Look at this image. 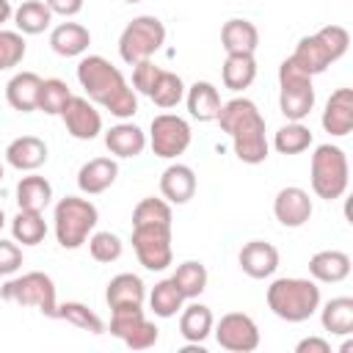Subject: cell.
<instances>
[{
	"mask_svg": "<svg viewBox=\"0 0 353 353\" xmlns=\"http://www.w3.org/2000/svg\"><path fill=\"white\" fill-rule=\"evenodd\" d=\"M44 3L50 6V11L63 14V17H72V14H77L83 8V0H44Z\"/></svg>",
	"mask_w": 353,
	"mask_h": 353,
	"instance_id": "46",
	"label": "cell"
},
{
	"mask_svg": "<svg viewBox=\"0 0 353 353\" xmlns=\"http://www.w3.org/2000/svg\"><path fill=\"white\" fill-rule=\"evenodd\" d=\"M182 91H185V85H182V77L179 74H174V72H160V77H157V83H154V88H152V102L154 105H160V108H174L179 99H182Z\"/></svg>",
	"mask_w": 353,
	"mask_h": 353,
	"instance_id": "37",
	"label": "cell"
},
{
	"mask_svg": "<svg viewBox=\"0 0 353 353\" xmlns=\"http://www.w3.org/2000/svg\"><path fill=\"white\" fill-rule=\"evenodd\" d=\"M19 265H22V251H19V245H17V243H8V240H0V276L14 273Z\"/></svg>",
	"mask_w": 353,
	"mask_h": 353,
	"instance_id": "45",
	"label": "cell"
},
{
	"mask_svg": "<svg viewBox=\"0 0 353 353\" xmlns=\"http://www.w3.org/2000/svg\"><path fill=\"white\" fill-rule=\"evenodd\" d=\"M221 41L229 55H254L259 44V33L248 19H229L221 30Z\"/></svg>",
	"mask_w": 353,
	"mask_h": 353,
	"instance_id": "18",
	"label": "cell"
},
{
	"mask_svg": "<svg viewBox=\"0 0 353 353\" xmlns=\"http://www.w3.org/2000/svg\"><path fill=\"white\" fill-rule=\"evenodd\" d=\"M14 19H17V28L22 30V33H41L47 25H50V19H52V11H50V6L47 3H41V0H25L17 11H14Z\"/></svg>",
	"mask_w": 353,
	"mask_h": 353,
	"instance_id": "31",
	"label": "cell"
},
{
	"mask_svg": "<svg viewBox=\"0 0 353 353\" xmlns=\"http://www.w3.org/2000/svg\"><path fill=\"white\" fill-rule=\"evenodd\" d=\"M88 251L97 262H113V259L121 256V240L110 232H97L88 243Z\"/></svg>",
	"mask_w": 353,
	"mask_h": 353,
	"instance_id": "40",
	"label": "cell"
},
{
	"mask_svg": "<svg viewBox=\"0 0 353 353\" xmlns=\"http://www.w3.org/2000/svg\"><path fill=\"white\" fill-rule=\"evenodd\" d=\"M149 301H152V312H154L157 317H174L176 309L182 306V292H179V287H176L171 279H165V281L154 284Z\"/></svg>",
	"mask_w": 353,
	"mask_h": 353,
	"instance_id": "35",
	"label": "cell"
},
{
	"mask_svg": "<svg viewBox=\"0 0 353 353\" xmlns=\"http://www.w3.org/2000/svg\"><path fill=\"white\" fill-rule=\"evenodd\" d=\"M50 44H52V50H55L58 55L72 58V55H80V52L91 44V33H88V28H83V25H77V22H63V25H58V28L52 30Z\"/></svg>",
	"mask_w": 353,
	"mask_h": 353,
	"instance_id": "25",
	"label": "cell"
},
{
	"mask_svg": "<svg viewBox=\"0 0 353 353\" xmlns=\"http://www.w3.org/2000/svg\"><path fill=\"white\" fill-rule=\"evenodd\" d=\"M116 174H119V165L110 157H94L80 168L77 185L85 193H102L116 182Z\"/></svg>",
	"mask_w": 353,
	"mask_h": 353,
	"instance_id": "21",
	"label": "cell"
},
{
	"mask_svg": "<svg viewBox=\"0 0 353 353\" xmlns=\"http://www.w3.org/2000/svg\"><path fill=\"white\" fill-rule=\"evenodd\" d=\"M132 245L146 270H163L171 265V226H132Z\"/></svg>",
	"mask_w": 353,
	"mask_h": 353,
	"instance_id": "10",
	"label": "cell"
},
{
	"mask_svg": "<svg viewBox=\"0 0 353 353\" xmlns=\"http://www.w3.org/2000/svg\"><path fill=\"white\" fill-rule=\"evenodd\" d=\"M124 345L127 347H132V350H146V347H152L154 342H157V328H154V323H149L146 317L138 323V325H132L124 336Z\"/></svg>",
	"mask_w": 353,
	"mask_h": 353,
	"instance_id": "43",
	"label": "cell"
},
{
	"mask_svg": "<svg viewBox=\"0 0 353 353\" xmlns=\"http://www.w3.org/2000/svg\"><path fill=\"white\" fill-rule=\"evenodd\" d=\"M163 41H165L163 22L157 17H138L124 28V33L119 39V52L127 63L135 66L138 61H149L160 50Z\"/></svg>",
	"mask_w": 353,
	"mask_h": 353,
	"instance_id": "7",
	"label": "cell"
},
{
	"mask_svg": "<svg viewBox=\"0 0 353 353\" xmlns=\"http://www.w3.org/2000/svg\"><path fill=\"white\" fill-rule=\"evenodd\" d=\"M323 127L331 135H347L353 127V91L350 88H336L325 105L323 113Z\"/></svg>",
	"mask_w": 353,
	"mask_h": 353,
	"instance_id": "15",
	"label": "cell"
},
{
	"mask_svg": "<svg viewBox=\"0 0 353 353\" xmlns=\"http://www.w3.org/2000/svg\"><path fill=\"white\" fill-rule=\"evenodd\" d=\"M309 143H312V132H309V127H303L298 121H292L276 132V149L281 154H298V152L309 149Z\"/></svg>",
	"mask_w": 353,
	"mask_h": 353,
	"instance_id": "38",
	"label": "cell"
},
{
	"mask_svg": "<svg viewBox=\"0 0 353 353\" xmlns=\"http://www.w3.org/2000/svg\"><path fill=\"white\" fill-rule=\"evenodd\" d=\"M268 306L287 323H301L320 306V290L306 279H279L268 287Z\"/></svg>",
	"mask_w": 353,
	"mask_h": 353,
	"instance_id": "4",
	"label": "cell"
},
{
	"mask_svg": "<svg viewBox=\"0 0 353 353\" xmlns=\"http://www.w3.org/2000/svg\"><path fill=\"white\" fill-rule=\"evenodd\" d=\"M312 188L320 199H339L347 188V157L339 146L323 143L312 154Z\"/></svg>",
	"mask_w": 353,
	"mask_h": 353,
	"instance_id": "6",
	"label": "cell"
},
{
	"mask_svg": "<svg viewBox=\"0 0 353 353\" xmlns=\"http://www.w3.org/2000/svg\"><path fill=\"white\" fill-rule=\"evenodd\" d=\"M256 77V61L254 55H229L223 63V85L232 91H243Z\"/></svg>",
	"mask_w": 353,
	"mask_h": 353,
	"instance_id": "28",
	"label": "cell"
},
{
	"mask_svg": "<svg viewBox=\"0 0 353 353\" xmlns=\"http://www.w3.org/2000/svg\"><path fill=\"white\" fill-rule=\"evenodd\" d=\"M97 226V207L85 199L66 196L55 207V234L63 248H80Z\"/></svg>",
	"mask_w": 353,
	"mask_h": 353,
	"instance_id": "5",
	"label": "cell"
},
{
	"mask_svg": "<svg viewBox=\"0 0 353 353\" xmlns=\"http://www.w3.org/2000/svg\"><path fill=\"white\" fill-rule=\"evenodd\" d=\"M39 91H41V77L36 72H19L6 85V97L11 108L22 113H30L39 108Z\"/></svg>",
	"mask_w": 353,
	"mask_h": 353,
	"instance_id": "17",
	"label": "cell"
},
{
	"mask_svg": "<svg viewBox=\"0 0 353 353\" xmlns=\"http://www.w3.org/2000/svg\"><path fill=\"white\" fill-rule=\"evenodd\" d=\"M72 99V91L63 80H41V91H39V110L55 116L66 108V102Z\"/></svg>",
	"mask_w": 353,
	"mask_h": 353,
	"instance_id": "36",
	"label": "cell"
},
{
	"mask_svg": "<svg viewBox=\"0 0 353 353\" xmlns=\"http://www.w3.org/2000/svg\"><path fill=\"white\" fill-rule=\"evenodd\" d=\"M6 157H8V163H11L14 168H19V171H33V168H39V165L47 160V146H44V141L36 138V135H22V138H17V141L8 143Z\"/></svg>",
	"mask_w": 353,
	"mask_h": 353,
	"instance_id": "19",
	"label": "cell"
},
{
	"mask_svg": "<svg viewBox=\"0 0 353 353\" xmlns=\"http://www.w3.org/2000/svg\"><path fill=\"white\" fill-rule=\"evenodd\" d=\"M240 268L251 276V279H265L279 268V251L270 243L262 240H251L243 245L240 251Z\"/></svg>",
	"mask_w": 353,
	"mask_h": 353,
	"instance_id": "16",
	"label": "cell"
},
{
	"mask_svg": "<svg viewBox=\"0 0 353 353\" xmlns=\"http://www.w3.org/2000/svg\"><path fill=\"white\" fill-rule=\"evenodd\" d=\"M61 116H63L66 130H69L74 138H80V141H91V138H97V132L102 130L99 113H97V110L91 108V102L83 99V97H72V99L66 102V108L61 110Z\"/></svg>",
	"mask_w": 353,
	"mask_h": 353,
	"instance_id": "13",
	"label": "cell"
},
{
	"mask_svg": "<svg viewBox=\"0 0 353 353\" xmlns=\"http://www.w3.org/2000/svg\"><path fill=\"white\" fill-rule=\"evenodd\" d=\"M52 199V188L44 176H25L19 185H17V204L19 210H33V212H41Z\"/></svg>",
	"mask_w": 353,
	"mask_h": 353,
	"instance_id": "27",
	"label": "cell"
},
{
	"mask_svg": "<svg viewBox=\"0 0 353 353\" xmlns=\"http://www.w3.org/2000/svg\"><path fill=\"white\" fill-rule=\"evenodd\" d=\"M160 190H163V196H165L168 201L185 204V201L193 199V193H196V174H193L188 165H182V163L168 165V168L163 171V176H160Z\"/></svg>",
	"mask_w": 353,
	"mask_h": 353,
	"instance_id": "20",
	"label": "cell"
},
{
	"mask_svg": "<svg viewBox=\"0 0 353 353\" xmlns=\"http://www.w3.org/2000/svg\"><path fill=\"white\" fill-rule=\"evenodd\" d=\"M188 110L199 121H212L221 113V97L212 83H193L188 91Z\"/></svg>",
	"mask_w": 353,
	"mask_h": 353,
	"instance_id": "22",
	"label": "cell"
},
{
	"mask_svg": "<svg viewBox=\"0 0 353 353\" xmlns=\"http://www.w3.org/2000/svg\"><path fill=\"white\" fill-rule=\"evenodd\" d=\"M273 212H276L279 223H284V226H303L312 215V199L301 188H284L276 196Z\"/></svg>",
	"mask_w": 353,
	"mask_h": 353,
	"instance_id": "14",
	"label": "cell"
},
{
	"mask_svg": "<svg viewBox=\"0 0 353 353\" xmlns=\"http://www.w3.org/2000/svg\"><path fill=\"white\" fill-rule=\"evenodd\" d=\"M190 143V127L185 119L163 113L152 119V149L157 157H176Z\"/></svg>",
	"mask_w": 353,
	"mask_h": 353,
	"instance_id": "11",
	"label": "cell"
},
{
	"mask_svg": "<svg viewBox=\"0 0 353 353\" xmlns=\"http://www.w3.org/2000/svg\"><path fill=\"white\" fill-rule=\"evenodd\" d=\"M11 232H14V240L22 243V245H36L44 240L47 234V223L41 218V212H33V210H19L14 223H11Z\"/></svg>",
	"mask_w": 353,
	"mask_h": 353,
	"instance_id": "32",
	"label": "cell"
},
{
	"mask_svg": "<svg viewBox=\"0 0 353 353\" xmlns=\"http://www.w3.org/2000/svg\"><path fill=\"white\" fill-rule=\"evenodd\" d=\"M212 331V312L201 303H193L182 312L179 317V334L188 339V342H201L207 334Z\"/></svg>",
	"mask_w": 353,
	"mask_h": 353,
	"instance_id": "30",
	"label": "cell"
},
{
	"mask_svg": "<svg viewBox=\"0 0 353 353\" xmlns=\"http://www.w3.org/2000/svg\"><path fill=\"white\" fill-rule=\"evenodd\" d=\"M160 66H154L152 61H138L135 63V72H132V85L141 91V94H152V88H154V83H157V77H160Z\"/></svg>",
	"mask_w": 353,
	"mask_h": 353,
	"instance_id": "44",
	"label": "cell"
},
{
	"mask_svg": "<svg viewBox=\"0 0 353 353\" xmlns=\"http://www.w3.org/2000/svg\"><path fill=\"white\" fill-rule=\"evenodd\" d=\"M58 320H66V323H72V325H77V328H83V331H91V334H102V331H105V323H102L88 306H83V303H77V301L61 303V306H58Z\"/></svg>",
	"mask_w": 353,
	"mask_h": 353,
	"instance_id": "34",
	"label": "cell"
},
{
	"mask_svg": "<svg viewBox=\"0 0 353 353\" xmlns=\"http://www.w3.org/2000/svg\"><path fill=\"white\" fill-rule=\"evenodd\" d=\"M108 306L116 309V306H141L143 303V281L132 273H119L110 279L108 284Z\"/></svg>",
	"mask_w": 353,
	"mask_h": 353,
	"instance_id": "24",
	"label": "cell"
},
{
	"mask_svg": "<svg viewBox=\"0 0 353 353\" xmlns=\"http://www.w3.org/2000/svg\"><path fill=\"white\" fill-rule=\"evenodd\" d=\"M105 146H108L113 154H119V157H135V154L143 152L146 138H143V132H141L135 124H116V127L108 130Z\"/></svg>",
	"mask_w": 353,
	"mask_h": 353,
	"instance_id": "26",
	"label": "cell"
},
{
	"mask_svg": "<svg viewBox=\"0 0 353 353\" xmlns=\"http://www.w3.org/2000/svg\"><path fill=\"white\" fill-rule=\"evenodd\" d=\"M11 17V3L8 0H0V22H6Z\"/></svg>",
	"mask_w": 353,
	"mask_h": 353,
	"instance_id": "48",
	"label": "cell"
},
{
	"mask_svg": "<svg viewBox=\"0 0 353 353\" xmlns=\"http://www.w3.org/2000/svg\"><path fill=\"white\" fill-rule=\"evenodd\" d=\"M25 58V41L19 33L0 30V69H11Z\"/></svg>",
	"mask_w": 353,
	"mask_h": 353,
	"instance_id": "41",
	"label": "cell"
},
{
	"mask_svg": "<svg viewBox=\"0 0 353 353\" xmlns=\"http://www.w3.org/2000/svg\"><path fill=\"white\" fill-rule=\"evenodd\" d=\"M309 273L317 281H342L350 273V256L342 251H317L309 259Z\"/></svg>",
	"mask_w": 353,
	"mask_h": 353,
	"instance_id": "23",
	"label": "cell"
},
{
	"mask_svg": "<svg viewBox=\"0 0 353 353\" xmlns=\"http://www.w3.org/2000/svg\"><path fill=\"white\" fill-rule=\"evenodd\" d=\"M347 44H350V36L342 25H325L320 33L301 39L295 52L290 55V61L312 77V74L325 72L331 66V61L342 58L347 52Z\"/></svg>",
	"mask_w": 353,
	"mask_h": 353,
	"instance_id": "3",
	"label": "cell"
},
{
	"mask_svg": "<svg viewBox=\"0 0 353 353\" xmlns=\"http://www.w3.org/2000/svg\"><path fill=\"white\" fill-rule=\"evenodd\" d=\"M323 328L331 334H350L353 331V298H331L323 309Z\"/></svg>",
	"mask_w": 353,
	"mask_h": 353,
	"instance_id": "29",
	"label": "cell"
},
{
	"mask_svg": "<svg viewBox=\"0 0 353 353\" xmlns=\"http://www.w3.org/2000/svg\"><path fill=\"white\" fill-rule=\"evenodd\" d=\"M279 83H281V113L290 121H301L303 116H309V110L314 108V88L306 72H301L290 58L281 63L279 69Z\"/></svg>",
	"mask_w": 353,
	"mask_h": 353,
	"instance_id": "9",
	"label": "cell"
},
{
	"mask_svg": "<svg viewBox=\"0 0 353 353\" xmlns=\"http://www.w3.org/2000/svg\"><path fill=\"white\" fill-rule=\"evenodd\" d=\"M146 223L171 226V207L163 199H143L132 212V226H146Z\"/></svg>",
	"mask_w": 353,
	"mask_h": 353,
	"instance_id": "39",
	"label": "cell"
},
{
	"mask_svg": "<svg viewBox=\"0 0 353 353\" xmlns=\"http://www.w3.org/2000/svg\"><path fill=\"white\" fill-rule=\"evenodd\" d=\"M298 353H331V347H328V342H325V339L309 336V339L298 342Z\"/></svg>",
	"mask_w": 353,
	"mask_h": 353,
	"instance_id": "47",
	"label": "cell"
},
{
	"mask_svg": "<svg viewBox=\"0 0 353 353\" xmlns=\"http://www.w3.org/2000/svg\"><path fill=\"white\" fill-rule=\"evenodd\" d=\"M215 339H218L221 347H226L232 353H248V350H256L259 331H256V323L248 314L232 312V314L221 317L218 331H215Z\"/></svg>",
	"mask_w": 353,
	"mask_h": 353,
	"instance_id": "12",
	"label": "cell"
},
{
	"mask_svg": "<svg viewBox=\"0 0 353 353\" xmlns=\"http://www.w3.org/2000/svg\"><path fill=\"white\" fill-rule=\"evenodd\" d=\"M171 281L179 287L182 298H196L207 287V268L201 262H182L171 276Z\"/></svg>",
	"mask_w": 353,
	"mask_h": 353,
	"instance_id": "33",
	"label": "cell"
},
{
	"mask_svg": "<svg viewBox=\"0 0 353 353\" xmlns=\"http://www.w3.org/2000/svg\"><path fill=\"white\" fill-rule=\"evenodd\" d=\"M3 301H11L17 306H36L41 314L47 317H58V306H55V287L52 279L47 273H25L22 279H14L3 287Z\"/></svg>",
	"mask_w": 353,
	"mask_h": 353,
	"instance_id": "8",
	"label": "cell"
},
{
	"mask_svg": "<svg viewBox=\"0 0 353 353\" xmlns=\"http://www.w3.org/2000/svg\"><path fill=\"white\" fill-rule=\"evenodd\" d=\"M77 80L85 88L88 99H94L97 105L108 108L113 116L127 119L138 110V99L135 94L127 88L121 72L105 61L102 55H88L77 63Z\"/></svg>",
	"mask_w": 353,
	"mask_h": 353,
	"instance_id": "1",
	"label": "cell"
},
{
	"mask_svg": "<svg viewBox=\"0 0 353 353\" xmlns=\"http://www.w3.org/2000/svg\"><path fill=\"white\" fill-rule=\"evenodd\" d=\"M0 176H3V168H0Z\"/></svg>",
	"mask_w": 353,
	"mask_h": 353,
	"instance_id": "51",
	"label": "cell"
},
{
	"mask_svg": "<svg viewBox=\"0 0 353 353\" xmlns=\"http://www.w3.org/2000/svg\"><path fill=\"white\" fill-rule=\"evenodd\" d=\"M127 3H138V0H127Z\"/></svg>",
	"mask_w": 353,
	"mask_h": 353,
	"instance_id": "50",
	"label": "cell"
},
{
	"mask_svg": "<svg viewBox=\"0 0 353 353\" xmlns=\"http://www.w3.org/2000/svg\"><path fill=\"white\" fill-rule=\"evenodd\" d=\"M221 130L232 135L234 154L243 163H262L268 157V141H265V119L259 116L256 105L251 99H232L221 105L218 113Z\"/></svg>",
	"mask_w": 353,
	"mask_h": 353,
	"instance_id": "2",
	"label": "cell"
},
{
	"mask_svg": "<svg viewBox=\"0 0 353 353\" xmlns=\"http://www.w3.org/2000/svg\"><path fill=\"white\" fill-rule=\"evenodd\" d=\"M141 320H143V309L141 306H116L113 309V317H110V334L121 339Z\"/></svg>",
	"mask_w": 353,
	"mask_h": 353,
	"instance_id": "42",
	"label": "cell"
},
{
	"mask_svg": "<svg viewBox=\"0 0 353 353\" xmlns=\"http://www.w3.org/2000/svg\"><path fill=\"white\" fill-rule=\"evenodd\" d=\"M3 221H6V218H3V210H0V229H3Z\"/></svg>",
	"mask_w": 353,
	"mask_h": 353,
	"instance_id": "49",
	"label": "cell"
}]
</instances>
